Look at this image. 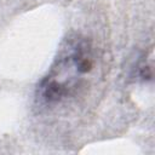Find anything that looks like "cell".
I'll list each match as a JSON object with an SVG mask.
<instances>
[{"mask_svg":"<svg viewBox=\"0 0 155 155\" xmlns=\"http://www.w3.org/2000/svg\"><path fill=\"white\" fill-rule=\"evenodd\" d=\"M93 68L90 44L84 39L69 40L48 74L38 87L36 97L44 104H54L71 96L85 75Z\"/></svg>","mask_w":155,"mask_h":155,"instance_id":"obj_1","label":"cell"}]
</instances>
